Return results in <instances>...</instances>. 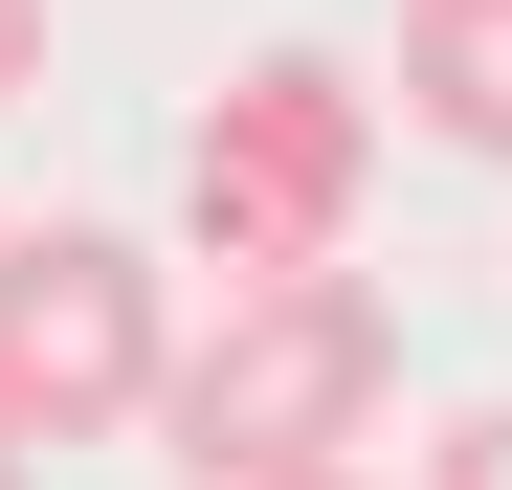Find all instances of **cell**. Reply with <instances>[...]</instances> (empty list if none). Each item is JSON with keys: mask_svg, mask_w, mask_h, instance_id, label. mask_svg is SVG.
Masks as SVG:
<instances>
[{"mask_svg": "<svg viewBox=\"0 0 512 490\" xmlns=\"http://www.w3.org/2000/svg\"><path fill=\"white\" fill-rule=\"evenodd\" d=\"M312 490H379V468H312Z\"/></svg>", "mask_w": 512, "mask_h": 490, "instance_id": "52a82bcc", "label": "cell"}, {"mask_svg": "<svg viewBox=\"0 0 512 490\" xmlns=\"http://www.w3.org/2000/svg\"><path fill=\"white\" fill-rule=\"evenodd\" d=\"M423 490H512V401H468V424L423 446Z\"/></svg>", "mask_w": 512, "mask_h": 490, "instance_id": "5b68a950", "label": "cell"}, {"mask_svg": "<svg viewBox=\"0 0 512 490\" xmlns=\"http://www.w3.org/2000/svg\"><path fill=\"white\" fill-rule=\"evenodd\" d=\"M379 379H401V312L357 268H290V290H201L179 379H156V446L201 490H312L379 446Z\"/></svg>", "mask_w": 512, "mask_h": 490, "instance_id": "6da1fadb", "label": "cell"}, {"mask_svg": "<svg viewBox=\"0 0 512 490\" xmlns=\"http://www.w3.org/2000/svg\"><path fill=\"white\" fill-rule=\"evenodd\" d=\"M179 379V290H156L134 223H0V446H90V424H156Z\"/></svg>", "mask_w": 512, "mask_h": 490, "instance_id": "3957f363", "label": "cell"}, {"mask_svg": "<svg viewBox=\"0 0 512 490\" xmlns=\"http://www.w3.org/2000/svg\"><path fill=\"white\" fill-rule=\"evenodd\" d=\"M357 201H379V90H357L334 45H245L223 90H201V134H179L201 268H223V290H290V268L357 245Z\"/></svg>", "mask_w": 512, "mask_h": 490, "instance_id": "7a4b0ae2", "label": "cell"}, {"mask_svg": "<svg viewBox=\"0 0 512 490\" xmlns=\"http://www.w3.org/2000/svg\"><path fill=\"white\" fill-rule=\"evenodd\" d=\"M379 90H401L423 156H490V179H512V0H401V67H379Z\"/></svg>", "mask_w": 512, "mask_h": 490, "instance_id": "277c9868", "label": "cell"}, {"mask_svg": "<svg viewBox=\"0 0 512 490\" xmlns=\"http://www.w3.org/2000/svg\"><path fill=\"white\" fill-rule=\"evenodd\" d=\"M45 90V0H0V112H23Z\"/></svg>", "mask_w": 512, "mask_h": 490, "instance_id": "8992f818", "label": "cell"}, {"mask_svg": "<svg viewBox=\"0 0 512 490\" xmlns=\"http://www.w3.org/2000/svg\"><path fill=\"white\" fill-rule=\"evenodd\" d=\"M0 490H23V446H0Z\"/></svg>", "mask_w": 512, "mask_h": 490, "instance_id": "ba28073f", "label": "cell"}]
</instances>
